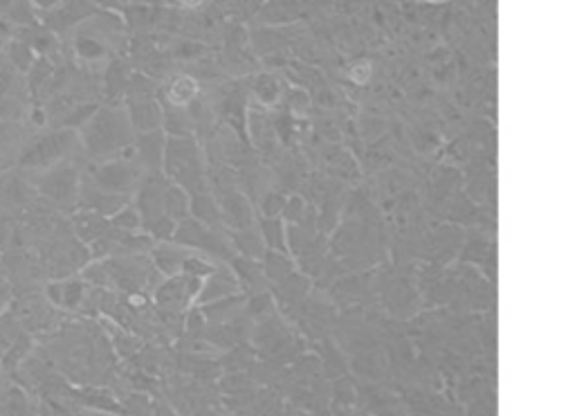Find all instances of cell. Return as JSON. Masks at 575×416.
Returning a JSON list of instances; mask_svg holds the SVG:
<instances>
[{
	"instance_id": "1",
	"label": "cell",
	"mask_w": 575,
	"mask_h": 416,
	"mask_svg": "<svg viewBox=\"0 0 575 416\" xmlns=\"http://www.w3.org/2000/svg\"><path fill=\"white\" fill-rule=\"evenodd\" d=\"M70 133H50L41 135V138H34L32 142H27L21 156H18V167L21 169H50L52 165L66 156L68 149L72 147Z\"/></svg>"
},
{
	"instance_id": "2",
	"label": "cell",
	"mask_w": 575,
	"mask_h": 416,
	"mask_svg": "<svg viewBox=\"0 0 575 416\" xmlns=\"http://www.w3.org/2000/svg\"><path fill=\"white\" fill-rule=\"evenodd\" d=\"M75 171L68 167L59 169H45V174L39 180V192L54 198V201H66L75 194Z\"/></svg>"
},
{
	"instance_id": "3",
	"label": "cell",
	"mask_w": 575,
	"mask_h": 416,
	"mask_svg": "<svg viewBox=\"0 0 575 416\" xmlns=\"http://www.w3.org/2000/svg\"><path fill=\"white\" fill-rule=\"evenodd\" d=\"M9 297H12V288H9V284H5L3 279H0V311H3L5 306L9 304Z\"/></svg>"
}]
</instances>
